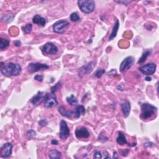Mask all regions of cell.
<instances>
[{
  "label": "cell",
  "instance_id": "cell-32",
  "mask_svg": "<svg viewBox=\"0 0 159 159\" xmlns=\"http://www.w3.org/2000/svg\"><path fill=\"white\" fill-rule=\"evenodd\" d=\"M93 158H102V155H101L100 152H99L98 150L95 151L94 153Z\"/></svg>",
  "mask_w": 159,
  "mask_h": 159
},
{
  "label": "cell",
  "instance_id": "cell-14",
  "mask_svg": "<svg viewBox=\"0 0 159 159\" xmlns=\"http://www.w3.org/2000/svg\"><path fill=\"white\" fill-rule=\"evenodd\" d=\"M59 112L63 117H65L67 118L72 119V118H76V114L75 111H70L67 110V109L63 106H61L59 108Z\"/></svg>",
  "mask_w": 159,
  "mask_h": 159
},
{
  "label": "cell",
  "instance_id": "cell-33",
  "mask_svg": "<svg viewBox=\"0 0 159 159\" xmlns=\"http://www.w3.org/2000/svg\"><path fill=\"white\" fill-rule=\"evenodd\" d=\"M48 124V122L46 119H41L39 121V124L41 126H47Z\"/></svg>",
  "mask_w": 159,
  "mask_h": 159
},
{
  "label": "cell",
  "instance_id": "cell-16",
  "mask_svg": "<svg viewBox=\"0 0 159 159\" xmlns=\"http://www.w3.org/2000/svg\"><path fill=\"white\" fill-rule=\"evenodd\" d=\"M130 104L128 101L122 100L121 102V109L123 115L125 118H127L129 115L130 112Z\"/></svg>",
  "mask_w": 159,
  "mask_h": 159
},
{
  "label": "cell",
  "instance_id": "cell-11",
  "mask_svg": "<svg viewBox=\"0 0 159 159\" xmlns=\"http://www.w3.org/2000/svg\"><path fill=\"white\" fill-rule=\"evenodd\" d=\"M13 145L11 143L8 142L5 144L1 148V156L3 158H8L12 154Z\"/></svg>",
  "mask_w": 159,
  "mask_h": 159
},
{
  "label": "cell",
  "instance_id": "cell-25",
  "mask_svg": "<svg viewBox=\"0 0 159 159\" xmlns=\"http://www.w3.org/2000/svg\"><path fill=\"white\" fill-rule=\"evenodd\" d=\"M14 17H15V15H13V14H8V15H6L5 16H3L1 18V21L3 22L9 23L13 20Z\"/></svg>",
  "mask_w": 159,
  "mask_h": 159
},
{
  "label": "cell",
  "instance_id": "cell-9",
  "mask_svg": "<svg viewBox=\"0 0 159 159\" xmlns=\"http://www.w3.org/2000/svg\"><path fill=\"white\" fill-rule=\"evenodd\" d=\"M134 62V58L132 56H129L123 60L120 65L119 70L121 72H125L131 68Z\"/></svg>",
  "mask_w": 159,
  "mask_h": 159
},
{
  "label": "cell",
  "instance_id": "cell-41",
  "mask_svg": "<svg viewBox=\"0 0 159 159\" xmlns=\"http://www.w3.org/2000/svg\"><path fill=\"white\" fill-rule=\"evenodd\" d=\"M146 79V80L147 81V82H150V81L152 80V79H151L150 77H149V76L146 77V79Z\"/></svg>",
  "mask_w": 159,
  "mask_h": 159
},
{
  "label": "cell",
  "instance_id": "cell-23",
  "mask_svg": "<svg viewBox=\"0 0 159 159\" xmlns=\"http://www.w3.org/2000/svg\"><path fill=\"white\" fill-rule=\"evenodd\" d=\"M9 43L10 42L8 39H5L1 37L0 38V49L4 50V49L9 46Z\"/></svg>",
  "mask_w": 159,
  "mask_h": 159
},
{
  "label": "cell",
  "instance_id": "cell-26",
  "mask_svg": "<svg viewBox=\"0 0 159 159\" xmlns=\"http://www.w3.org/2000/svg\"><path fill=\"white\" fill-rule=\"evenodd\" d=\"M70 19L71 20L72 22H78L80 20V17L79 15H78L77 13H73L71 14V15L70 16Z\"/></svg>",
  "mask_w": 159,
  "mask_h": 159
},
{
  "label": "cell",
  "instance_id": "cell-13",
  "mask_svg": "<svg viewBox=\"0 0 159 159\" xmlns=\"http://www.w3.org/2000/svg\"><path fill=\"white\" fill-rule=\"evenodd\" d=\"M75 136L78 139H86L90 137V132L85 127H82L75 130Z\"/></svg>",
  "mask_w": 159,
  "mask_h": 159
},
{
  "label": "cell",
  "instance_id": "cell-12",
  "mask_svg": "<svg viewBox=\"0 0 159 159\" xmlns=\"http://www.w3.org/2000/svg\"><path fill=\"white\" fill-rule=\"evenodd\" d=\"M94 66V63L93 62H90L88 63L87 64L83 65L79 69V75L82 77L83 75H85L86 74L90 73L92 71Z\"/></svg>",
  "mask_w": 159,
  "mask_h": 159
},
{
  "label": "cell",
  "instance_id": "cell-30",
  "mask_svg": "<svg viewBox=\"0 0 159 159\" xmlns=\"http://www.w3.org/2000/svg\"><path fill=\"white\" fill-rule=\"evenodd\" d=\"M108 137L106 136L105 134H104L103 132H101L100 134V136H99V137H98V140H100L102 142H106V141L108 140Z\"/></svg>",
  "mask_w": 159,
  "mask_h": 159
},
{
  "label": "cell",
  "instance_id": "cell-22",
  "mask_svg": "<svg viewBox=\"0 0 159 159\" xmlns=\"http://www.w3.org/2000/svg\"><path fill=\"white\" fill-rule=\"evenodd\" d=\"M67 101L70 105L71 106H77L78 104V100L77 98L72 94L71 96L67 98Z\"/></svg>",
  "mask_w": 159,
  "mask_h": 159
},
{
  "label": "cell",
  "instance_id": "cell-15",
  "mask_svg": "<svg viewBox=\"0 0 159 159\" xmlns=\"http://www.w3.org/2000/svg\"><path fill=\"white\" fill-rule=\"evenodd\" d=\"M45 94L42 91H38L37 93L31 99V103L34 105H39L44 100Z\"/></svg>",
  "mask_w": 159,
  "mask_h": 159
},
{
  "label": "cell",
  "instance_id": "cell-5",
  "mask_svg": "<svg viewBox=\"0 0 159 159\" xmlns=\"http://www.w3.org/2000/svg\"><path fill=\"white\" fill-rule=\"evenodd\" d=\"M69 26L70 24L68 21L63 19L60 20L54 23V26H53V30L56 33L62 34L64 33Z\"/></svg>",
  "mask_w": 159,
  "mask_h": 159
},
{
  "label": "cell",
  "instance_id": "cell-10",
  "mask_svg": "<svg viewBox=\"0 0 159 159\" xmlns=\"http://www.w3.org/2000/svg\"><path fill=\"white\" fill-rule=\"evenodd\" d=\"M42 52L44 54H56L58 52V48L52 42H47L42 48Z\"/></svg>",
  "mask_w": 159,
  "mask_h": 159
},
{
  "label": "cell",
  "instance_id": "cell-20",
  "mask_svg": "<svg viewBox=\"0 0 159 159\" xmlns=\"http://www.w3.org/2000/svg\"><path fill=\"white\" fill-rule=\"evenodd\" d=\"M75 114H76V119H79L81 117V116H83L85 113V108L82 105L77 106L75 108Z\"/></svg>",
  "mask_w": 159,
  "mask_h": 159
},
{
  "label": "cell",
  "instance_id": "cell-28",
  "mask_svg": "<svg viewBox=\"0 0 159 159\" xmlns=\"http://www.w3.org/2000/svg\"><path fill=\"white\" fill-rule=\"evenodd\" d=\"M104 73H105V70L104 69H99L96 70V72L94 73V75L96 78H98V79H100V78H101L102 77V75H103Z\"/></svg>",
  "mask_w": 159,
  "mask_h": 159
},
{
  "label": "cell",
  "instance_id": "cell-4",
  "mask_svg": "<svg viewBox=\"0 0 159 159\" xmlns=\"http://www.w3.org/2000/svg\"><path fill=\"white\" fill-rule=\"evenodd\" d=\"M44 103L45 108H50L57 106L58 105V101L54 93H47L45 94Z\"/></svg>",
  "mask_w": 159,
  "mask_h": 159
},
{
  "label": "cell",
  "instance_id": "cell-2",
  "mask_svg": "<svg viewBox=\"0 0 159 159\" xmlns=\"http://www.w3.org/2000/svg\"><path fill=\"white\" fill-rule=\"evenodd\" d=\"M157 111V108L149 103H144L141 106V114L140 118L142 120H146L150 118L155 114Z\"/></svg>",
  "mask_w": 159,
  "mask_h": 159
},
{
  "label": "cell",
  "instance_id": "cell-35",
  "mask_svg": "<svg viewBox=\"0 0 159 159\" xmlns=\"http://www.w3.org/2000/svg\"><path fill=\"white\" fill-rule=\"evenodd\" d=\"M116 3H120V4H123V5H128L129 3H131L132 1H115Z\"/></svg>",
  "mask_w": 159,
  "mask_h": 159
},
{
  "label": "cell",
  "instance_id": "cell-31",
  "mask_svg": "<svg viewBox=\"0 0 159 159\" xmlns=\"http://www.w3.org/2000/svg\"><path fill=\"white\" fill-rule=\"evenodd\" d=\"M27 136L28 137V138H32V137H34V136H36V132L35 130L31 129L28 130L27 132Z\"/></svg>",
  "mask_w": 159,
  "mask_h": 159
},
{
  "label": "cell",
  "instance_id": "cell-29",
  "mask_svg": "<svg viewBox=\"0 0 159 159\" xmlns=\"http://www.w3.org/2000/svg\"><path fill=\"white\" fill-rule=\"evenodd\" d=\"M61 88V83L59 82L57 84H55L54 86H53L51 88V93L54 94L55 91L57 90H59V88Z\"/></svg>",
  "mask_w": 159,
  "mask_h": 159
},
{
  "label": "cell",
  "instance_id": "cell-39",
  "mask_svg": "<svg viewBox=\"0 0 159 159\" xmlns=\"http://www.w3.org/2000/svg\"><path fill=\"white\" fill-rule=\"evenodd\" d=\"M113 158H118V154L116 151H114L113 152Z\"/></svg>",
  "mask_w": 159,
  "mask_h": 159
},
{
  "label": "cell",
  "instance_id": "cell-37",
  "mask_svg": "<svg viewBox=\"0 0 159 159\" xmlns=\"http://www.w3.org/2000/svg\"><path fill=\"white\" fill-rule=\"evenodd\" d=\"M14 44H15V45L16 47H20L21 45V42L19 41H16L14 42Z\"/></svg>",
  "mask_w": 159,
  "mask_h": 159
},
{
  "label": "cell",
  "instance_id": "cell-38",
  "mask_svg": "<svg viewBox=\"0 0 159 159\" xmlns=\"http://www.w3.org/2000/svg\"><path fill=\"white\" fill-rule=\"evenodd\" d=\"M128 152H129V150H124L122 152V156H126V155L128 154Z\"/></svg>",
  "mask_w": 159,
  "mask_h": 159
},
{
  "label": "cell",
  "instance_id": "cell-3",
  "mask_svg": "<svg viewBox=\"0 0 159 159\" xmlns=\"http://www.w3.org/2000/svg\"><path fill=\"white\" fill-rule=\"evenodd\" d=\"M78 5L83 13L86 14L92 13L95 8V2L93 0H79Z\"/></svg>",
  "mask_w": 159,
  "mask_h": 159
},
{
  "label": "cell",
  "instance_id": "cell-7",
  "mask_svg": "<svg viewBox=\"0 0 159 159\" xmlns=\"http://www.w3.org/2000/svg\"><path fill=\"white\" fill-rule=\"evenodd\" d=\"M49 68V66L47 64L41 63H30L27 66L28 72L31 73L37 72L42 70H46Z\"/></svg>",
  "mask_w": 159,
  "mask_h": 159
},
{
  "label": "cell",
  "instance_id": "cell-21",
  "mask_svg": "<svg viewBox=\"0 0 159 159\" xmlns=\"http://www.w3.org/2000/svg\"><path fill=\"white\" fill-rule=\"evenodd\" d=\"M49 156L52 159L60 158L62 157V154L61 152L56 149H52L49 153Z\"/></svg>",
  "mask_w": 159,
  "mask_h": 159
},
{
  "label": "cell",
  "instance_id": "cell-6",
  "mask_svg": "<svg viewBox=\"0 0 159 159\" xmlns=\"http://www.w3.org/2000/svg\"><path fill=\"white\" fill-rule=\"evenodd\" d=\"M157 65L153 63H147L144 65L141 66L139 68L140 72L147 76H149L154 74L156 71Z\"/></svg>",
  "mask_w": 159,
  "mask_h": 159
},
{
  "label": "cell",
  "instance_id": "cell-24",
  "mask_svg": "<svg viewBox=\"0 0 159 159\" xmlns=\"http://www.w3.org/2000/svg\"><path fill=\"white\" fill-rule=\"evenodd\" d=\"M150 54V51H145L143 54L141 56V57L139 59V60L137 62V63L138 64H142V63H144L145 61H146V59H147L148 57H149Z\"/></svg>",
  "mask_w": 159,
  "mask_h": 159
},
{
  "label": "cell",
  "instance_id": "cell-40",
  "mask_svg": "<svg viewBox=\"0 0 159 159\" xmlns=\"http://www.w3.org/2000/svg\"><path fill=\"white\" fill-rule=\"evenodd\" d=\"M51 144L52 145H57L58 144V141L55 140V139H53L52 141H51Z\"/></svg>",
  "mask_w": 159,
  "mask_h": 159
},
{
  "label": "cell",
  "instance_id": "cell-18",
  "mask_svg": "<svg viewBox=\"0 0 159 159\" xmlns=\"http://www.w3.org/2000/svg\"><path fill=\"white\" fill-rule=\"evenodd\" d=\"M119 27V21L118 19H116V23L114 24V26L112 28V30L111 33L110 34V36L109 37V41H112L117 36L118 32V29Z\"/></svg>",
  "mask_w": 159,
  "mask_h": 159
},
{
  "label": "cell",
  "instance_id": "cell-17",
  "mask_svg": "<svg viewBox=\"0 0 159 159\" xmlns=\"http://www.w3.org/2000/svg\"><path fill=\"white\" fill-rule=\"evenodd\" d=\"M33 22L34 24H36L39 26L44 27L46 24V21L44 17H41L40 15H35L33 18Z\"/></svg>",
  "mask_w": 159,
  "mask_h": 159
},
{
  "label": "cell",
  "instance_id": "cell-19",
  "mask_svg": "<svg viewBox=\"0 0 159 159\" xmlns=\"http://www.w3.org/2000/svg\"><path fill=\"white\" fill-rule=\"evenodd\" d=\"M116 142H117V143L119 145H121V146L128 144L124 134L121 131L118 132V137H117V139H116Z\"/></svg>",
  "mask_w": 159,
  "mask_h": 159
},
{
  "label": "cell",
  "instance_id": "cell-8",
  "mask_svg": "<svg viewBox=\"0 0 159 159\" xmlns=\"http://www.w3.org/2000/svg\"><path fill=\"white\" fill-rule=\"evenodd\" d=\"M70 129L67 126V122L64 120H62L61 122V124H60V138L62 140H65L70 136Z\"/></svg>",
  "mask_w": 159,
  "mask_h": 159
},
{
  "label": "cell",
  "instance_id": "cell-1",
  "mask_svg": "<svg viewBox=\"0 0 159 159\" xmlns=\"http://www.w3.org/2000/svg\"><path fill=\"white\" fill-rule=\"evenodd\" d=\"M22 71V68L18 63L13 62L8 63L2 68H1V72L6 77L17 76Z\"/></svg>",
  "mask_w": 159,
  "mask_h": 159
},
{
  "label": "cell",
  "instance_id": "cell-36",
  "mask_svg": "<svg viewBox=\"0 0 159 159\" xmlns=\"http://www.w3.org/2000/svg\"><path fill=\"white\" fill-rule=\"evenodd\" d=\"M144 146L146 147H152L154 146H155V145L154 143L152 142H146L144 144Z\"/></svg>",
  "mask_w": 159,
  "mask_h": 159
},
{
  "label": "cell",
  "instance_id": "cell-27",
  "mask_svg": "<svg viewBox=\"0 0 159 159\" xmlns=\"http://www.w3.org/2000/svg\"><path fill=\"white\" fill-rule=\"evenodd\" d=\"M22 29L26 34H29L33 30V26L31 24H27V25L22 27Z\"/></svg>",
  "mask_w": 159,
  "mask_h": 159
},
{
  "label": "cell",
  "instance_id": "cell-34",
  "mask_svg": "<svg viewBox=\"0 0 159 159\" xmlns=\"http://www.w3.org/2000/svg\"><path fill=\"white\" fill-rule=\"evenodd\" d=\"M34 80H37L39 81V82H42L44 80V77L43 76H42V75H37L34 77Z\"/></svg>",
  "mask_w": 159,
  "mask_h": 159
}]
</instances>
